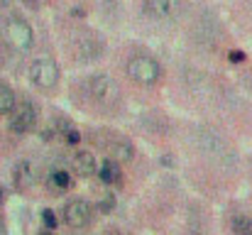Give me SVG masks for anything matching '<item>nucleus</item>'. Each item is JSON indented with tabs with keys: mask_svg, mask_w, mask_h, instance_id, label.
<instances>
[{
	"mask_svg": "<svg viewBox=\"0 0 252 235\" xmlns=\"http://www.w3.org/2000/svg\"><path fill=\"white\" fill-rule=\"evenodd\" d=\"M0 42L12 52L27 54L34 47V30L22 15H5L0 20Z\"/></svg>",
	"mask_w": 252,
	"mask_h": 235,
	"instance_id": "obj_1",
	"label": "nucleus"
},
{
	"mask_svg": "<svg viewBox=\"0 0 252 235\" xmlns=\"http://www.w3.org/2000/svg\"><path fill=\"white\" fill-rule=\"evenodd\" d=\"M84 93L86 98H91L95 105L110 108L120 101V86L115 83V78L108 74H91L84 81Z\"/></svg>",
	"mask_w": 252,
	"mask_h": 235,
	"instance_id": "obj_2",
	"label": "nucleus"
},
{
	"mask_svg": "<svg viewBox=\"0 0 252 235\" xmlns=\"http://www.w3.org/2000/svg\"><path fill=\"white\" fill-rule=\"evenodd\" d=\"M125 71L140 86H157L162 78V67L152 54H132L125 64Z\"/></svg>",
	"mask_w": 252,
	"mask_h": 235,
	"instance_id": "obj_3",
	"label": "nucleus"
},
{
	"mask_svg": "<svg viewBox=\"0 0 252 235\" xmlns=\"http://www.w3.org/2000/svg\"><path fill=\"white\" fill-rule=\"evenodd\" d=\"M37 120H39V108L32 103V101H22V103H15V108L10 110V130L15 135H27L37 128Z\"/></svg>",
	"mask_w": 252,
	"mask_h": 235,
	"instance_id": "obj_4",
	"label": "nucleus"
},
{
	"mask_svg": "<svg viewBox=\"0 0 252 235\" xmlns=\"http://www.w3.org/2000/svg\"><path fill=\"white\" fill-rule=\"evenodd\" d=\"M59 78H62V71H59L57 62H52V59H47V57L34 59V62L30 64V81H32L39 91H52V88H57Z\"/></svg>",
	"mask_w": 252,
	"mask_h": 235,
	"instance_id": "obj_5",
	"label": "nucleus"
},
{
	"mask_svg": "<svg viewBox=\"0 0 252 235\" xmlns=\"http://www.w3.org/2000/svg\"><path fill=\"white\" fill-rule=\"evenodd\" d=\"M62 216H64V223L69 228L81 231V228H88L93 223V206L88 201H84V199H71V201L64 203Z\"/></svg>",
	"mask_w": 252,
	"mask_h": 235,
	"instance_id": "obj_6",
	"label": "nucleus"
},
{
	"mask_svg": "<svg viewBox=\"0 0 252 235\" xmlns=\"http://www.w3.org/2000/svg\"><path fill=\"white\" fill-rule=\"evenodd\" d=\"M196 142H198V147H201L203 155H208L211 159H216V162L228 164V159L233 157L230 147H228V142H225L223 137H218L213 130H198Z\"/></svg>",
	"mask_w": 252,
	"mask_h": 235,
	"instance_id": "obj_7",
	"label": "nucleus"
},
{
	"mask_svg": "<svg viewBox=\"0 0 252 235\" xmlns=\"http://www.w3.org/2000/svg\"><path fill=\"white\" fill-rule=\"evenodd\" d=\"M71 54H74L79 62H95V59L103 54V42H100L98 34L84 32V34H79V37L71 42Z\"/></svg>",
	"mask_w": 252,
	"mask_h": 235,
	"instance_id": "obj_8",
	"label": "nucleus"
},
{
	"mask_svg": "<svg viewBox=\"0 0 252 235\" xmlns=\"http://www.w3.org/2000/svg\"><path fill=\"white\" fill-rule=\"evenodd\" d=\"M142 12L150 20L167 22V20H174L181 12V2L179 0H142Z\"/></svg>",
	"mask_w": 252,
	"mask_h": 235,
	"instance_id": "obj_9",
	"label": "nucleus"
},
{
	"mask_svg": "<svg viewBox=\"0 0 252 235\" xmlns=\"http://www.w3.org/2000/svg\"><path fill=\"white\" fill-rule=\"evenodd\" d=\"M218 39H220V25H218L213 17L203 15V17L196 22V27H193V42H196L198 47L213 49V47L218 44Z\"/></svg>",
	"mask_w": 252,
	"mask_h": 235,
	"instance_id": "obj_10",
	"label": "nucleus"
},
{
	"mask_svg": "<svg viewBox=\"0 0 252 235\" xmlns=\"http://www.w3.org/2000/svg\"><path fill=\"white\" fill-rule=\"evenodd\" d=\"M32 184H34V167L30 159H20L12 167V186L17 191H27Z\"/></svg>",
	"mask_w": 252,
	"mask_h": 235,
	"instance_id": "obj_11",
	"label": "nucleus"
},
{
	"mask_svg": "<svg viewBox=\"0 0 252 235\" xmlns=\"http://www.w3.org/2000/svg\"><path fill=\"white\" fill-rule=\"evenodd\" d=\"M74 169H76V174L79 176H93L95 171H98V164H95V157L93 152H88V150H81V152H76L74 155Z\"/></svg>",
	"mask_w": 252,
	"mask_h": 235,
	"instance_id": "obj_12",
	"label": "nucleus"
},
{
	"mask_svg": "<svg viewBox=\"0 0 252 235\" xmlns=\"http://www.w3.org/2000/svg\"><path fill=\"white\" fill-rule=\"evenodd\" d=\"M98 176H100V181L103 184H110V186H115V184H120L123 181V169H120V164L115 162V159H105L100 167H98Z\"/></svg>",
	"mask_w": 252,
	"mask_h": 235,
	"instance_id": "obj_13",
	"label": "nucleus"
},
{
	"mask_svg": "<svg viewBox=\"0 0 252 235\" xmlns=\"http://www.w3.org/2000/svg\"><path fill=\"white\" fill-rule=\"evenodd\" d=\"M108 152H110V159H115V162L120 164V162H132L135 147H132L130 142H125V140H115V142L108 147Z\"/></svg>",
	"mask_w": 252,
	"mask_h": 235,
	"instance_id": "obj_14",
	"label": "nucleus"
},
{
	"mask_svg": "<svg viewBox=\"0 0 252 235\" xmlns=\"http://www.w3.org/2000/svg\"><path fill=\"white\" fill-rule=\"evenodd\" d=\"M17 98H15V91L0 81V115H10V110L15 108Z\"/></svg>",
	"mask_w": 252,
	"mask_h": 235,
	"instance_id": "obj_15",
	"label": "nucleus"
},
{
	"mask_svg": "<svg viewBox=\"0 0 252 235\" xmlns=\"http://www.w3.org/2000/svg\"><path fill=\"white\" fill-rule=\"evenodd\" d=\"M230 228L235 235H252V218L245 213H235L230 218Z\"/></svg>",
	"mask_w": 252,
	"mask_h": 235,
	"instance_id": "obj_16",
	"label": "nucleus"
},
{
	"mask_svg": "<svg viewBox=\"0 0 252 235\" xmlns=\"http://www.w3.org/2000/svg\"><path fill=\"white\" fill-rule=\"evenodd\" d=\"M57 128L62 130V137L66 140V145H79L81 142V133L69 120H57Z\"/></svg>",
	"mask_w": 252,
	"mask_h": 235,
	"instance_id": "obj_17",
	"label": "nucleus"
},
{
	"mask_svg": "<svg viewBox=\"0 0 252 235\" xmlns=\"http://www.w3.org/2000/svg\"><path fill=\"white\" fill-rule=\"evenodd\" d=\"M49 184H52L54 189H59V191H66V189L71 186V174H69L66 169H54V171L49 174Z\"/></svg>",
	"mask_w": 252,
	"mask_h": 235,
	"instance_id": "obj_18",
	"label": "nucleus"
},
{
	"mask_svg": "<svg viewBox=\"0 0 252 235\" xmlns=\"http://www.w3.org/2000/svg\"><path fill=\"white\" fill-rule=\"evenodd\" d=\"M98 211H100V213H110V211H115V196H113V194L100 196V201H98Z\"/></svg>",
	"mask_w": 252,
	"mask_h": 235,
	"instance_id": "obj_19",
	"label": "nucleus"
},
{
	"mask_svg": "<svg viewBox=\"0 0 252 235\" xmlns=\"http://www.w3.org/2000/svg\"><path fill=\"white\" fill-rule=\"evenodd\" d=\"M42 223H44V228H52V231H54L57 223H59V221H57V213H54L52 208H44V211H42Z\"/></svg>",
	"mask_w": 252,
	"mask_h": 235,
	"instance_id": "obj_20",
	"label": "nucleus"
},
{
	"mask_svg": "<svg viewBox=\"0 0 252 235\" xmlns=\"http://www.w3.org/2000/svg\"><path fill=\"white\" fill-rule=\"evenodd\" d=\"M228 59H230L233 64H243L248 57H245V52H240V49H233V52H228Z\"/></svg>",
	"mask_w": 252,
	"mask_h": 235,
	"instance_id": "obj_21",
	"label": "nucleus"
},
{
	"mask_svg": "<svg viewBox=\"0 0 252 235\" xmlns=\"http://www.w3.org/2000/svg\"><path fill=\"white\" fill-rule=\"evenodd\" d=\"M22 2H25L27 7H39V2H42V0H22Z\"/></svg>",
	"mask_w": 252,
	"mask_h": 235,
	"instance_id": "obj_22",
	"label": "nucleus"
},
{
	"mask_svg": "<svg viewBox=\"0 0 252 235\" xmlns=\"http://www.w3.org/2000/svg\"><path fill=\"white\" fill-rule=\"evenodd\" d=\"M2 203H5V189L0 186V206H2Z\"/></svg>",
	"mask_w": 252,
	"mask_h": 235,
	"instance_id": "obj_23",
	"label": "nucleus"
},
{
	"mask_svg": "<svg viewBox=\"0 0 252 235\" xmlns=\"http://www.w3.org/2000/svg\"><path fill=\"white\" fill-rule=\"evenodd\" d=\"M103 235H120V233H118V231L113 228V231H103Z\"/></svg>",
	"mask_w": 252,
	"mask_h": 235,
	"instance_id": "obj_24",
	"label": "nucleus"
},
{
	"mask_svg": "<svg viewBox=\"0 0 252 235\" xmlns=\"http://www.w3.org/2000/svg\"><path fill=\"white\" fill-rule=\"evenodd\" d=\"M0 235H5V221L0 218Z\"/></svg>",
	"mask_w": 252,
	"mask_h": 235,
	"instance_id": "obj_25",
	"label": "nucleus"
},
{
	"mask_svg": "<svg viewBox=\"0 0 252 235\" xmlns=\"http://www.w3.org/2000/svg\"><path fill=\"white\" fill-rule=\"evenodd\" d=\"M7 2H10V0H0V10H2V7H7Z\"/></svg>",
	"mask_w": 252,
	"mask_h": 235,
	"instance_id": "obj_26",
	"label": "nucleus"
},
{
	"mask_svg": "<svg viewBox=\"0 0 252 235\" xmlns=\"http://www.w3.org/2000/svg\"><path fill=\"white\" fill-rule=\"evenodd\" d=\"M37 235H52V233L49 231H42V233H37Z\"/></svg>",
	"mask_w": 252,
	"mask_h": 235,
	"instance_id": "obj_27",
	"label": "nucleus"
}]
</instances>
